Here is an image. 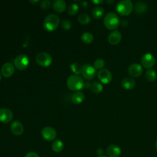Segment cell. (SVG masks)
Masks as SVG:
<instances>
[{"mask_svg": "<svg viewBox=\"0 0 157 157\" xmlns=\"http://www.w3.org/2000/svg\"><path fill=\"white\" fill-rule=\"evenodd\" d=\"M67 86L72 91H79L85 87L83 78L77 75H71L67 79Z\"/></svg>", "mask_w": 157, "mask_h": 157, "instance_id": "6da1fadb", "label": "cell"}, {"mask_svg": "<svg viewBox=\"0 0 157 157\" xmlns=\"http://www.w3.org/2000/svg\"><path fill=\"white\" fill-rule=\"evenodd\" d=\"M59 17L54 13L48 15L44 19V27L48 32H52L56 29L59 24Z\"/></svg>", "mask_w": 157, "mask_h": 157, "instance_id": "7a4b0ae2", "label": "cell"}, {"mask_svg": "<svg viewBox=\"0 0 157 157\" xmlns=\"http://www.w3.org/2000/svg\"><path fill=\"white\" fill-rule=\"evenodd\" d=\"M120 21L118 16L114 12L107 13L104 18V25L109 29H116L120 25Z\"/></svg>", "mask_w": 157, "mask_h": 157, "instance_id": "3957f363", "label": "cell"}, {"mask_svg": "<svg viewBox=\"0 0 157 157\" xmlns=\"http://www.w3.org/2000/svg\"><path fill=\"white\" fill-rule=\"evenodd\" d=\"M116 9L120 15L126 16L132 12L133 4L130 0H121L117 4Z\"/></svg>", "mask_w": 157, "mask_h": 157, "instance_id": "277c9868", "label": "cell"}, {"mask_svg": "<svg viewBox=\"0 0 157 157\" xmlns=\"http://www.w3.org/2000/svg\"><path fill=\"white\" fill-rule=\"evenodd\" d=\"M36 61L42 67H48L52 63V57L48 53L40 52L36 55Z\"/></svg>", "mask_w": 157, "mask_h": 157, "instance_id": "5b68a950", "label": "cell"}, {"mask_svg": "<svg viewBox=\"0 0 157 157\" xmlns=\"http://www.w3.org/2000/svg\"><path fill=\"white\" fill-rule=\"evenodd\" d=\"M29 63V57L24 54L18 55L14 59V65L15 67L19 71L25 70Z\"/></svg>", "mask_w": 157, "mask_h": 157, "instance_id": "8992f818", "label": "cell"}, {"mask_svg": "<svg viewBox=\"0 0 157 157\" xmlns=\"http://www.w3.org/2000/svg\"><path fill=\"white\" fill-rule=\"evenodd\" d=\"M82 74L83 77L86 80H92L96 74V69L90 64H84L82 66Z\"/></svg>", "mask_w": 157, "mask_h": 157, "instance_id": "52a82bcc", "label": "cell"}, {"mask_svg": "<svg viewBox=\"0 0 157 157\" xmlns=\"http://www.w3.org/2000/svg\"><path fill=\"white\" fill-rule=\"evenodd\" d=\"M141 64L145 69H150L155 64V58L151 53H146L141 58Z\"/></svg>", "mask_w": 157, "mask_h": 157, "instance_id": "ba28073f", "label": "cell"}, {"mask_svg": "<svg viewBox=\"0 0 157 157\" xmlns=\"http://www.w3.org/2000/svg\"><path fill=\"white\" fill-rule=\"evenodd\" d=\"M41 135L45 140L52 141L55 140L56 137V131L52 127L46 126L42 129Z\"/></svg>", "mask_w": 157, "mask_h": 157, "instance_id": "9c48e42d", "label": "cell"}, {"mask_svg": "<svg viewBox=\"0 0 157 157\" xmlns=\"http://www.w3.org/2000/svg\"><path fill=\"white\" fill-rule=\"evenodd\" d=\"M98 77L101 83L104 84L109 83L112 80L111 72L107 69H102L98 73Z\"/></svg>", "mask_w": 157, "mask_h": 157, "instance_id": "30bf717a", "label": "cell"}, {"mask_svg": "<svg viewBox=\"0 0 157 157\" xmlns=\"http://www.w3.org/2000/svg\"><path fill=\"white\" fill-rule=\"evenodd\" d=\"M13 117V112L9 109H0V122L2 123H8L12 121Z\"/></svg>", "mask_w": 157, "mask_h": 157, "instance_id": "8fae6325", "label": "cell"}, {"mask_svg": "<svg viewBox=\"0 0 157 157\" xmlns=\"http://www.w3.org/2000/svg\"><path fill=\"white\" fill-rule=\"evenodd\" d=\"M15 72V68L13 65L10 63H5L1 67V75L5 78H9L11 77Z\"/></svg>", "mask_w": 157, "mask_h": 157, "instance_id": "7c38bea8", "label": "cell"}, {"mask_svg": "<svg viewBox=\"0 0 157 157\" xmlns=\"http://www.w3.org/2000/svg\"><path fill=\"white\" fill-rule=\"evenodd\" d=\"M11 132L15 136H20L23 133L24 127L22 123L18 120L13 121L10 126Z\"/></svg>", "mask_w": 157, "mask_h": 157, "instance_id": "4fadbf2b", "label": "cell"}, {"mask_svg": "<svg viewBox=\"0 0 157 157\" xmlns=\"http://www.w3.org/2000/svg\"><path fill=\"white\" fill-rule=\"evenodd\" d=\"M128 72L131 76L134 77H137L140 76L142 74L143 69L140 64L134 63L131 64L129 66L128 69Z\"/></svg>", "mask_w": 157, "mask_h": 157, "instance_id": "5bb4252c", "label": "cell"}, {"mask_svg": "<svg viewBox=\"0 0 157 157\" xmlns=\"http://www.w3.org/2000/svg\"><path fill=\"white\" fill-rule=\"evenodd\" d=\"M121 33L118 30H114L108 36V41L112 45L118 44L121 40Z\"/></svg>", "mask_w": 157, "mask_h": 157, "instance_id": "9a60e30c", "label": "cell"}, {"mask_svg": "<svg viewBox=\"0 0 157 157\" xmlns=\"http://www.w3.org/2000/svg\"><path fill=\"white\" fill-rule=\"evenodd\" d=\"M106 153L108 157H119L121 153V150L117 145H110L107 147Z\"/></svg>", "mask_w": 157, "mask_h": 157, "instance_id": "2e32d148", "label": "cell"}, {"mask_svg": "<svg viewBox=\"0 0 157 157\" xmlns=\"http://www.w3.org/2000/svg\"><path fill=\"white\" fill-rule=\"evenodd\" d=\"M53 10L58 12H63L66 9V2L63 0H56L53 3Z\"/></svg>", "mask_w": 157, "mask_h": 157, "instance_id": "e0dca14e", "label": "cell"}, {"mask_svg": "<svg viewBox=\"0 0 157 157\" xmlns=\"http://www.w3.org/2000/svg\"><path fill=\"white\" fill-rule=\"evenodd\" d=\"M121 86L126 90H132L136 85V82L131 77H125L121 80Z\"/></svg>", "mask_w": 157, "mask_h": 157, "instance_id": "ac0fdd59", "label": "cell"}, {"mask_svg": "<svg viewBox=\"0 0 157 157\" xmlns=\"http://www.w3.org/2000/svg\"><path fill=\"white\" fill-rule=\"evenodd\" d=\"M85 96L81 91H77L71 97V101L74 104H81L85 99Z\"/></svg>", "mask_w": 157, "mask_h": 157, "instance_id": "d6986e66", "label": "cell"}, {"mask_svg": "<svg viewBox=\"0 0 157 157\" xmlns=\"http://www.w3.org/2000/svg\"><path fill=\"white\" fill-rule=\"evenodd\" d=\"M104 14V10L102 7L99 6L94 7L91 10V15L95 19L99 20L101 18L103 17Z\"/></svg>", "mask_w": 157, "mask_h": 157, "instance_id": "ffe728a7", "label": "cell"}, {"mask_svg": "<svg viewBox=\"0 0 157 157\" xmlns=\"http://www.w3.org/2000/svg\"><path fill=\"white\" fill-rule=\"evenodd\" d=\"M147 4L142 1L136 2L134 7V10L137 13H142L145 12L147 10Z\"/></svg>", "mask_w": 157, "mask_h": 157, "instance_id": "44dd1931", "label": "cell"}, {"mask_svg": "<svg viewBox=\"0 0 157 157\" xmlns=\"http://www.w3.org/2000/svg\"><path fill=\"white\" fill-rule=\"evenodd\" d=\"M52 148L53 151L56 153H59L64 148V144L60 140H56L52 143Z\"/></svg>", "mask_w": 157, "mask_h": 157, "instance_id": "7402d4cb", "label": "cell"}, {"mask_svg": "<svg viewBox=\"0 0 157 157\" xmlns=\"http://www.w3.org/2000/svg\"><path fill=\"white\" fill-rule=\"evenodd\" d=\"M90 89L93 93H94L95 94H99L102 91L103 86L100 82L96 81V82H94L91 85Z\"/></svg>", "mask_w": 157, "mask_h": 157, "instance_id": "603a6c76", "label": "cell"}, {"mask_svg": "<svg viewBox=\"0 0 157 157\" xmlns=\"http://www.w3.org/2000/svg\"><path fill=\"white\" fill-rule=\"evenodd\" d=\"M67 12L70 15H75L79 11V6L77 4H71L67 7Z\"/></svg>", "mask_w": 157, "mask_h": 157, "instance_id": "cb8c5ba5", "label": "cell"}, {"mask_svg": "<svg viewBox=\"0 0 157 157\" xmlns=\"http://www.w3.org/2000/svg\"><path fill=\"white\" fill-rule=\"evenodd\" d=\"M94 37L93 34L89 32L83 33L81 36V40L85 44H90L93 42Z\"/></svg>", "mask_w": 157, "mask_h": 157, "instance_id": "d4e9b609", "label": "cell"}, {"mask_svg": "<svg viewBox=\"0 0 157 157\" xmlns=\"http://www.w3.org/2000/svg\"><path fill=\"white\" fill-rule=\"evenodd\" d=\"M145 77L150 82H153L157 78V73L153 69H147L145 72Z\"/></svg>", "mask_w": 157, "mask_h": 157, "instance_id": "484cf974", "label": "cell"}, {"mask_svg": "<svg viewBox=\"0 0 157 157\" xmlns=\"http://www.w3.org/2000/svg\"><path fill=\"white\" fill-rule=\"evenodd\" d=\"M71 70L75 74V75H78L82 74V66L78 63H73L70 65Z\"/></svg>", "mask_w": 157, "mask_h": 157, "instance_id": "4316f807", "label": "cell"}, {"mask_svg": "<svg viewBox=\"0 0 157 157\" xmlns=\"http://www.w3.org/2000/svg\"><path fill=\"white\" fill-rule=\"evenodd\" d=\"M78 20L79 23L82 25H86L89 23L91 21L90 17L87 13H82L78 17Z\"/></svg>", "mask_w": 157, "mask_h": 157, "instance_id": "83f0119b", "label": "cell"}, {"mask_svg": "<svg viewBox=\"0 0 157 157\" xmlns=\"http://www.w3.org/2000/svg\"><path fill=\"white\" fill-rule=\"evenodd\" d=\"M105 65V61L101 58H98L94 63V67L96 69H102Z\"/></svg>", "mask_w": 157, "mask_h": 157, "instance_id": "f1b7e54d", "label": "cell"}, {"mask_svg": "<svg viewBox=\"0 0 157 157\" xmlns=\"http://www.w3.org/2000/svg\"><path fill=\"white\" fill-rule=\"evenodd\" d=\"M61 26L64 30H69L72 27V23L68 20H64L61 23Z\"/></svg>", "mask_w": 157, "mask_h": 157, "instance_id": "f546056e", "label": "cell"}, {"mask_svg": "<svg viewBox=\"0 0 157 157\" xmlns=\"http://www.w3.org/2000/svg\"><path fill=\"white\" fill-rule=\"evenodd\" d=\"M51 7V2L48 0H44L40 2V7L44 10L48 9Z\"/></svg>", "mask_w": 157, "mask_h": 157, "instance_id": "4dcf8cb0", "label": "cell"}, {"mask_svg": "<svg viewBox=\"0 0 157 157\" xmlns=\"http://www.w3.org/2000/svg\"><path fill=\"white\" fill-rule=\"evenodd\" d=\"M25 157H40L37 153L34 151H31L26 154Z\"/></svg>", "mask_w": 157, "mask_h": 157, "instance_id": "1f68e13d", "label": "cell"}, {"mask_svg": "<svg viewBox=\"0 0 157 157\" xmlns=\"http://www.w3.org/2000/svg\"><path fill=\"white\" fill-rule=\"evenodd\" d=\"M81 6H82V7H83V8H87V7H88L89 4H88V2L84 1H82V2H81Z\"/></svg>", "mask_w": 157, "mask_h": 157, "instance_id": "d6a6232c", "label": "cell"}, {"mask_svg": "<svg viewBox=\"0 0 157 157\" xmlns=\"http://www.w3.org/2000/svg\"><path fill=\"white\" fill-rule=\"evenodd\" d=\"M103 152H104L103 150H102V148H98L97 150H96V153H97V154L99 155V156H102V155L103 154Z\"/></svg>", "mask_w": 157, "mask_h": 157, "instance_id": "836d02e7", "label": "cell"}, {"mask_svg": "<svg viewBox=\"0 0 157 157\" xmlns=\"http://www.w3.org/2000/svg\"><path fill=\"white\" fill-rule=\"evenodd\" d=\"M104 1L103 0H93L92 1V2H93L95 4H101L103 3Z\"/></svg>", "mask_w": 157, "mask_h": 157, "instance_id": "e575fe53", "label": "cell"}, {"mask_svg": "<svg viewBox=\"0 0 157 157\" xmlns=\"http://www.w3.org/2000/svg\"><path fill=\"white\" fill-rule=\"evenodd\" d=\"M91 84H90L89 82H86V83L85 84V86L87 89H89V88H91Z\"/></svg>", "mask_w": 157, "mask_h": 157, "instance_id": "d590c367", "label": "cell"}, {"mask_svg": "<svg viewBox=\"0 0 157 157\" xmlns=\"http://www.w3.org/2000/svg\"><path fill=\"white\" fill-rule=\"evenodd\" d=\"M29 2H30L31 3H32V4H35L37 3V2H39V0H35V1L32 0V1H29Z\"/></svg>", "mask_w": 157, "mask_h": 157, "instance_id": "8d00e7d4", "label": "cell"}, {"mask_svg": "<svg viewBox=\"0 0 157 157\" xmlns=\"http://www.w3.org/2000/svg\"><path fill=\"white\" fill-rule=\"evenodd\" d=\"M155 148H156V149L157 150V140H156V142H155Z\"/></svg>", "mask_w": 157, "mask_h": 157, "instance_id": "74e56055", "label": "cell"}, {"mask_svg": "<svg viewBox=\"0 0 157 157\" xmlns=\"http://www.w3.org/2000/svg\"><path fill=\"white\" fill-rule=\"evenodd\" d=\"M98 157H107V156H103V155H102V156H98Z\"/></svg>", "mask_w": 157, "mask_h": 157, "instance_id": "f35d334b", "label": "cell"}, {"mask_svg": "<svg viewBox=\"0 0 157 157\" xmlns=\"http://www.w3.org/2000/svg\"><path fill=\"white\" fill-rule=\"evenodd\" d=\"M1 75H1V73L0 72V81H1Z\"/></svg>", "mask_w": 157, "mask_h": 157, "instance_id": "ab89813d", "label": "cell"}]
</instances>
